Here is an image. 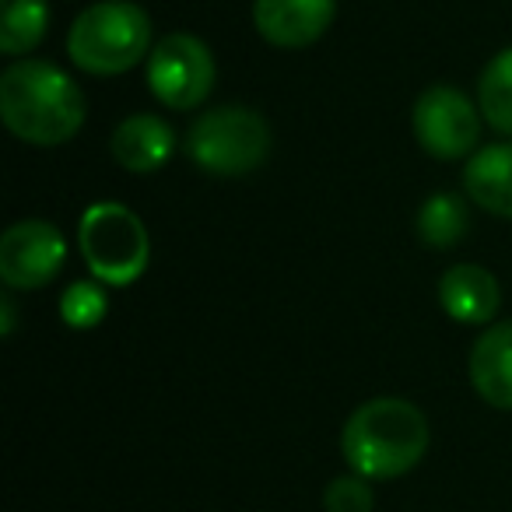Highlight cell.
Returning <instances> with one entry per match:
<instances>
[{"instance_id":"1","label":"cell","mask_w":512,"mask_h":512,"mask_svg":"<svg viewBox=\"0 0 512 512\" xmlns=\"http://www.w3.org/2000/svg\"><path fill=\"white\" fill-rule=\"evenodd\" d=\"M88 102L71 74L46 60H15L0 74V120L32 148H57L85 127Z\"/></svg>"},{"instance_id":"2","label":"cell","mask_w":512,"mask_h":512,"mask_svg":"<svg viewBox=\"0 0 512 512\" xmlns=\"http://www.w3.org/2000/svg\"><path fill=\"white\" fill-rule=\"evenodd\" d=\"M341 453L351 474L365 481L404 477L428 453V421L404 397H376L351 411L341 432Z\"/></svg>"},{"instance_id":"3","label":"cell","mask_w":512,"mask_h":512,"mask_svg":"<svg viewBox=\"0 0 512 512\" xmlns=\"http://www.w3.org/2000/svg\"><path fill=\"white\" fill-rule=\"evenodd\" d=\"M67 57L78 71L116 78L151 57V18L134 0H99L74 18Z\"/></svg>"},{"instance_id":"4","label":"cell","mask_w":512,"mask_h":512,"mask_svg":"<svg viewBox=\"0 0 512 512\" xmlns=\"http://www.w3.org/2000/svg\"><path fill=\"white\" fill-rule=\"evenodd\" d=\"M271 123L249 106H218L200 113L186 130V155L211 176H249L271 158Z\"/></svg>"},{"instance_id":"5","label":"cell","mask_w":512,"mask_h":512,"mask_svg":"<svg viewBox=\"0 0 512 512\" xmlns=\"http://www.w3.org/2000/svg\"><path fill=\"white\" fill-rule=\"evenodd\" d=\"M81 256L95 281L109 288H130L144 278L151 260V239L144 221L127 204L102 200L81 214Z\"/></svg>"},{"instance_id":"6","label":"cell","mask_w":512,"mask_h":512,"mask_svg":"<svg viewBox=\"0 0 512 512\" xmlns=\"http://www.w3.org/2000/svg\"><path fill=\"white\" fill-rule=\"evenodd\" d=\"M148 88L162 106L169 109H197L207 102L218 78V64L214 53L204 39L190 36V32H172V36L158 39L155 50L148 57Z\"/></svg>"},{"instance_id":"7","label":"cell","mask_w":512,"mask_h":512,"mask_svg":"<svg viewBox=\"0 0 512 512\" xmlns=\"http://www.w3.org/2000/svg\"><path fill=\"white\" fill-rule=\"evenodd\" d=\"M474 102L453 85H432L418 95L411 113L414 141L439 162H460L477 151L481 116Z\"/></svg>"},{"instance_id":"8","label":"cell","mask_w":512,"mask_h":512,"mask_svg":"<svg viewBox=\"0 0 512 512\" xmlns=\"http://www.w3.org/2000/svg\"><path fill=\"white\" fill-rule=\"evenodd\" d=\"M67 264V242L43 218L15 221L0 235V281L15 292H39Z\"/></svg>"},{"instance_id":"9","label":"cell","mask_w":512,"mask_h":512,"mask_svg":"<svg viewBox=\"0 0 512 512\" xmlns=\"http://www.w3.org/2000/svg\"><path fill=\"white\" fill-rule=\"evenodd\" d=\"M337 0H253L256 32L278 50H306L330 29Z\"/></svg>"},{"instance_id":"10","label":"cell","mask_w":512,"mask_h":512,"mask_svg":"<svg viewBox=\"0 0 512 512\" xmlns=\"http://www.w3.org/2000/svg\"><path fill=\"white\" fill-rule=\"evenodd\" d=\"M439 306L446 316L467 327H481L498 316L502 306V288H498L495 274L484 271L477 264H456L442 274L439 281Z\"/></svg>"},{"instance_id":"11","label":"cell","mask_w":512,"mask_h":512,"mask_svg":"<svg viewBox=\"0 0 512 512\" xmlns=\"http://www.w3.org/2000/svg\"><path fill=\"white\" fill-rule=\"evenodd\" d=\"M109 151L127 172L148 176L158 172L176 151V130L155 113H134L113 130Z\"/></svg>"},{"instance_id":"12","label":"cell","mask_w":512,"mask_h":512,"mask_svg":"<svg viewBox=\"0 0 512 512\" xmlns=\"http://www.w3.org/2000/svg\"><path fill=\"white\" fill-rule=\"evenodd\" d=\"M470 386L484 404L512 411V320L488 327L470 348Z\"/></svg>"},{"instance_id":"13","label":"cell","mask_w":512,"mask_h":512,"mask_svg":"<svg viewBox=\"0 0 512 512\" xmlns=\"http://www.w3.org/2000/svg\"><path fill=\"white\" fill-rule=\"evenodd\" d=\"M463 190L481 211L512 221V141L477 148L463 165Z\"/></svg>"},{"instance_id":"14","label":"cell","mask_w":512,"mask_h":512,"mask_svg":"<svg viewBox=\"0 0 512 512\" xmlns=\"http://www.w3.org/2000/svg\"><path fill=\"white\" fill-rule=\"evenodd\" d=\"M50 29V0H0V50L25 60Z\"/></svg>"},{"instance_id":"15","label":"cell","mask_w":512,"mask_h":512,"mask_svg":"<svg viewBox=\"0 0 512 512\" xmlns=\"http://www.w3.org/2000/svg\"><path fill=\"white\" fill-rule=\"evenodd\" d=\"M470 211L456 193H432L418 211V235L432 249H453L467 235Z\"/></svg>"},{"instance_id":"16","label":"cell","mask_w":512,"mask_h":512,"mask_svg":"<svg viewBox=\"0 0 512 512\" xmlns=\"http://www.w3.org/2000/svg\"><path fill=\"white\" fill-rule=\"evenodd\" d=\"M477 106L481 116L498 130L512 137V46L488 60L477 81Z\"/></svg>"},{"instance_id":"17","label":"cell","mask_w":512,"mask_h":512,"mask_svg":"<svg viewBox=\"0 0 512 512\" xmlns=\"http://www.w3.org/2000/svg\"><path fill=\"white\" fill-rule=\"evenodd\" d=\"M109 313V295L102 281H74L67 292L60 295V316L71 330H92L106 320Z\"/></svg>"},{"instance_id":"18","label":"cell","mask_w":512,"mask_h":512,"mask_svg":"<svg viewBox=\"0 0 512 512\" xmlns=\"http://www.w3.org/2000/svg\"><path fill=\"white\" fill-rule=\"evenodd\" d=\"M376 498L365 477L348 474V477H334L323 491V509L327 512H372Z\"/></svg>"},{"instance_id":"19","label":"cell","mask_w":512,"mask_h":512,"mask_svg":"<svg viewBox=\"0 0 512 512\" xmlns=\"http://www.w3.org/2000/svg\"><path fill=\"white\" fill-rule=\"evenodd\" d=\"M0 334L4 337H11L15 334V323H18V313H15V299L11 295H0Z\"/></svg>"}]
</instances>
